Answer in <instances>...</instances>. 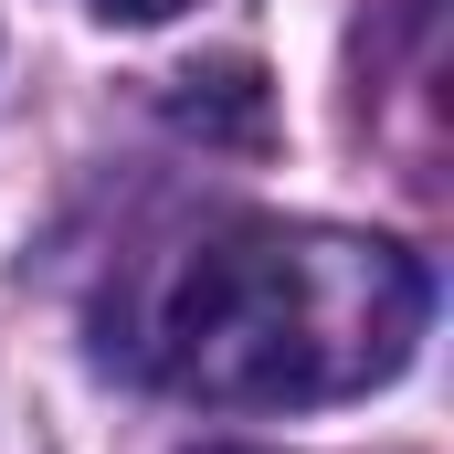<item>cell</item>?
Wrapping results in <instances>:
<instances>
[{"instance_id": "1", "label": "cell", "mask_w": 454, "mask_h": 454, "mask_svg": "<svg viewBox=\"0 0 454 454\" xmlns=\"http://www.w3.org/2000/svg\"><path fill=\"white\" fill-rule=\"evenodd\" d=\"M423 317L434 286L402 243L348 223L232 212L137 275V296L106 317V348L137 380L212 412H307L402 380Z\"/></svg>"}, {"instance_id": "3", "label": "cell", "mask_w": 454, "mask_h": 454, "mask_svg": "<svg viewBox=\"0 0 454 454\" xmlns=\"http://www.w3.org/2000/svg\"><path fill=\"white\" fill-rule=\"evenodd\" d=\"M201 454H254V444H201Z\"/></svg>"}, {"instance_id": "2", "label": "cell", "mask_w": 454, "mask_h": 454, "mask_svg": "<svg viewBox=\"0 0 454 454\" xmlns=\"http://www.w3.org/2000/svg\"><path fill=\"white\" fill-rule=\"evenodd\" d=\"M85 11H96V21H127V32H137V21H169V11H191V0H85Z\"/></svg>"}]
</instances>
